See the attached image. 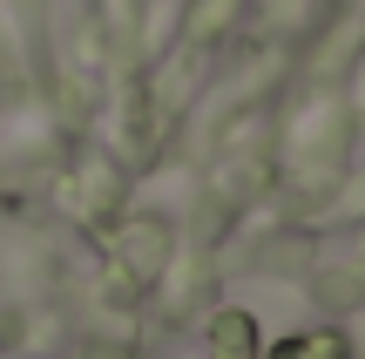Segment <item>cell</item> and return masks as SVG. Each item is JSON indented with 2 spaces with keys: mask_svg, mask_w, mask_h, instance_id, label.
<instances>
[{
  "mask_svg": "<svg viewBox=\"0 0 365 359\" xmlns=\"http://www.w3.org/2000/svg\"><path fill=\"white\" fill-rule=\"evenodd\" d=\"M210 353H217V359H264L257 353V325H250L244 312H223L217 333H210Z\"/></svg>",
  "mask_w": 365,
  "mask_h": 359,
  "instance_id": "1",
  "label": "cell"
},
{
  "mask_svg": "<svg viewBox=\"0 0 365 359\" xmlns=\"http://www.w3.org/2000/svg\"><path fill=\"white\" fill-rule=\"evenodd\" d=\"M271 359H345V339L339 333H298V339H277Z\"/></svg>",
  "mask_w": 365,
  "mask_h": 359,
  "instance_id": "2",
  "label": "cell"
}]
</instances>
